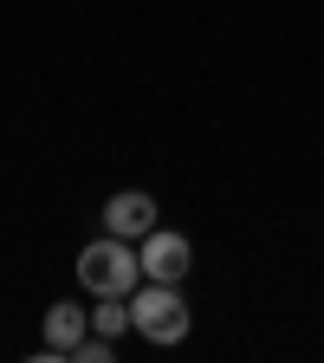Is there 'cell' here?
<instances>
[{
	"instance_id": "cell-4",
	"label": "cell",
	"mask_w": 324,
	"mask_h": 363,
	"mask_svg": "<svg viewBox=\"0 0 324 363\" xmlns=\"http://www.w3.org/2000/svg\"><path fill=\"white\" fill-rule=\"evenodd\" d=\"M150 227H156V195L123 189V195L104 201V234H117V240H143Z\"/></svg>"
},
{
	"instance_id": "cell-3",
	"label": "cell",
	"mask_w": 324,
	"mask_h": 363,
	"mask_svg": "<svg viewBox=\"0 0 324 363\" xmlns=\"http://www.w3.org/2000/svg\"><path fill=\"white\" fill-rule=\"evenodd\" d=\"M136 259H143V279L181 286V279H189V266H195V247H189V234H175V227H150L143 247H136Z\"/></svg>"
},
{
	"instance_id": "cell-6",
	"label": "cell",
	"mask_w": 324,
	"mask_h": 363,
	"mask_svg": "<svg viewBox=\"0 0 324 363\" xmlns=\"http://www.w3.org/2000/svg\"><path fill=\"white\" fill-rule=\"evenodd\" d=\"M91 331L123 337V331H130V298H98V311H91Z\"/></svg>"
},
{
	"instance_id": "cell-5",
	"label": "cell",
	"mask_w": 324,
	"mask_h": 363,
	"mask_svg": "<svg viewBox=\"0 0 324 363\" xmlns=\"http://www.w3.org/2000/svg\"><path fill=\"white\" fill-rule=\"evenodd\" d=\"M84 331H91V311H78V305H65V298H59L52 311H45V350H39V357H45V363L72 357V344H78Z\"/></svg>"
},
{
	"instance_id": "cell-2",
	"label": "cell",
	"mask_w": 324,
	"mask_h": 363,
	"mask_svg": "<svg viewBox=\"0 0 324 363\" xmlns=\"http://www.w3.org/2000/svg\"><path fill=\"white\" fill-rule=\"evenodd\" d=\"M78 286H84L91 298H130L136 286H143V259L130 253V240L104 234V240H91V247L78 253Z\"/></svg>"
},
{
	"instance_id": "cell-1",
	"label": "cell",
	"mask_w": 324,
	"mask_h": 363,
	"mask_svg": "<svg viewBox=\"0 0 324 363\" xmlns=\"http://www.w3.org/2000/svg\"><path fill=\"white\" fill-rule=\"evenodd\" d=\"M189 325H195V311H189V298H181V286H169V279H143V286L130 292V331L150 337L156 350L181 344V337H189Z\"/></svg>"
}]
</instances>
